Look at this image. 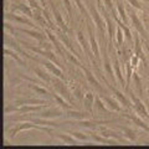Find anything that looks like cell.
<instances>
[{"label":"cell","mask_w":149,"mask_h":149,"mask_svg":"<svg viewBox=\"0 0 149 149\" xmlns=\"http://www.w3.org/2000/svg\"><path fill=\"white\" fill-rule=\"evenodd\" d=\"M87 10L90 13V16L92 19V21L95 22V25L97 27V31H98V35L100 37H104V32H106V29H107V25H106V21L103 16L101 15L100 10L97 9L95 5L88 3L87 4Z\"/></svg>","instance_id":"1"},{"label":"cell","mask_w":149,"mask_h":149,"mask_svg":"<svg viewBox=\"0 0 149 149\" xmlns=\"http://www.w3.org/2000/svg\"><path fill=\"white\" fill-rule=\"evenodd\" d=\"M30 129H39V130H42V132H47L49 134L51 133V127H45V125L36 124L34 122H20V123H16L15 127L9 130V136H10V138H15L22 130H30Z\"/></svg>","instance_id":"2"},{"label":"cell","mask_w":149,"mask_h":149,"mask_svg":"<svg viewBox=\"0 0 149 149\" xmlns=\"http://www.w3.org/2000/svg\"><path fill=\"white\" fill-rule=\"evenodd\" d=\"M102 40V66H103V70L104 72L107 73V76H108V78L114 82L117 81V78H116V74H114V70H113V65L111 63V60H109V55H108V51H107V45H106V40L104 39H101Z\"/></svg>","instance_id":"3"},{"label":"cell","mask_w":149,"mask_h":149,"mask_svg":"<svg viewBox=\"0 0 149 149\" xmlns=\"http://www.w3.org/2000/svg\"><path fill=\"white\" fill-rule=\"evenodd\" d=\"M128 93H129V98H130V101H132V106H133L134 112H136L138 116H141L142 118L148 119V122H149V112L147 109L146 104L143 103L142 100L139 98L133 91H128Z\"/></svg>","instance_id":"4"},{"label":"cell","mask_w":149,"mask_h":149,"mask_svg":"<svg viewBox=\"0 0 149 149\" xmlns=\"http://www.w3.org/2000/svg\"><path fill=\"white\" fill-rule=\"evenodd\" d=\"M51 85H52V87L55 88V91L60 93L62 97H65L70 103H72V96H71V92H70V90L67 88L66 83H65V80H61V78L58 77H54L52 81H51Z\"/></svg>","instance_id":"5"},{"label":"cell","mask_w":149,"mask_h":149,"mask_svg":"<svg viewBox=\"0 0 149 149\" xmlns=\"http://www.w3.org/2000/svg\"><path fill=\"white\" fill-rule=\"evenodd\" d=\"M87 30H88V37H90V47H91V51L92 54L95 55V57L97 60V62L101 63V50H100V45L97 42L96 37H95V34H93V29L90 24V21H87Z\"/></svg>","instance_id":"6"},{"label":"cell","mask_w":149,"mask_h":149,"mask_svg":"<svg viewBox=\"0 0 149 149\" xmlns=\"http://www.w3.org/2000/svg\"><path fill=\"white\" fill-rule=\"evenodd\" d=\"M129 19H130V22H132V26L134 27V30H136L139 35H141L142 37H144V39H147V30L146 27H144L142 20L139 19L138 14L133 10V9H130L129 10Z\"/></svg>","instance_id":"7"},{"label":"cell","mask_w":149,"mask_h":149,"mask_svg":"<svg viewBox=\"0 0 149 149\" xmlns=\"http://www.w3.org/2000/svg\"><path fill=\"white\" fill-rule=\"evenodd\" d=\"M34 117H41V118H60L63 116V109H58V108H47L45 111H39V112H35Z\"/></svg>","instance_id":"8"},{"label":"cell","mask_w":149,"mask_h":149,"mask_svg":"<svg viewBox=\"0 0 149 149\" xmlns=\"http://www.w3.org/2000/svg\"><path fill=\"white\" fill-rule=\"evenodd\" d=\"M36 61H37V62H40V63H42L44 66L47 68V71H49L51 74H54V76L58 77V78H61V80H65L63 72H62V70H61V67H60L58 65H56L55 62L50 61V60H47V58H46L45 61H39V60H36Z\"/></svg>","instance_id":"9"},{"label":"cell","mask_w":149,"mask_h":149,"mask_svg":"<svg viewBox=\"0 0 149 149\" xmlns=\"http://www.w3.org/2000/svg\"><path fill=\"white\" fill-rule=\"evenodd\" d=\"M5 21L15 22V24H20V25H29L31 27H34V22H32L31 20L26 19L25 16L16 15V14H13V13H6L5 14Z\"/></svg>","instance_id":"10"},{"label":"cell","mask_w":149,"mask_h":149,"mask_svg":"<svg viewBox=\"0 0 149 149\" xmlns=\"http://www.w3.org/2000/svg\"><path fill=\"white\" fill-rule=\"evenodd\" d=\"M122 116H123V117H125V118H128L129 120H132V122L136 124L137 127L142 128L144 132L149 133V124L146 123V120H144V119H142L141 116H138L137 113L136 114H134V113H123Z\"/></svg>","instance_id":"11"},{"label":"cell","mask_w":149,"mask_h":149,"mask_svg":"<svg viewBox=\"0 0 149 149\" xmlns=\"http://www.w3.org/2000/svg\"><path fill=\"white\" fill-rule=\"evenodd\" d=\"M101 98L102 101L106 103L107 106V108H108L111 112H123V107L122 104L119 103V102L117 101V98H112V97H108V96H101Z\"/></svg>","instance_id":"12"},{"label":"cell","mask_w":149,"mask_h":149,"mask_svg":"<svg viewBox=\"0 0 149 149\" xmlns=\"http://www.w3.org/2000/svg\"><path fill=\"white\" fill-rule=\"evenodd\" d=\"M108 88L112 91V93L114 95V97L117 98V101L119 102L120 104H122V107H125V108H130V107H133V106H132V101H129L128 97L125 96L123 92H120L119 90H117V88L112 87L111 85H108Z\"/></svg>","instance_id":"13"},{"label":"cell","mask_w":149,"mask_h":149,"mask_svg":"<svg viewBox=\"0 0 149 149\" xmlns=\"http://www.w3.org/2000/svg\"><path fill=\"white\" fill-rule=\"evenodd\" d=\"M113 70H114L116 78H117V81L119 82V85L125 88L124 77H123L122 68H120V63H119V60H118V57H117V54H116V51H113Z\"/></svg>","instance_id":"14"},{"label":"cell","mask_w":149,"mask_h":149,"mask_svg":"<svg viewBox=\"0 0 149 149\" xmlns=\"http://www.w3.org/2000/svg\"><path fill=\"white\" fill-rule=\"evenodd\" d=\"M65 114H66L67 118H71L74 120H82V119H88L93 117L90 112H80V111H74V109L65 111Z\"/></svg>","instance_id":"15"},{"label":"cell","mask_w":149,"mask_h":149,"mask_svg":"<svg viewBox=\"0 0 149 149\" xmlns=\"http://www.w3.org/2000/svg\"><path fill=\"white\" fill-rule=\"evenodd\" d=\"M45 34L47 35V37L50 39V41L52 42V45L55 46V50H56V52H57L60 56H62V57H65L66 56V54L62 51V47H61V45H60V41L54 35V32L51 31V29H49V27H45Z\"/></svg>","instance_id":"16"},{"label":"cell","mask_w":149,"mask_h":149,"mask_svg":"<svg viewBox=\"0 0 149 149\" xmlns=\"http://www.w3.org/2000/svg\"><path fill=\"white\" fill-rule=\"evenodd\" d=\"M80 68L82 70V72L85 73V76H86V78H87V82H88V85H91L92 87H96L97 90H102V87H101V85H100V82H98V80L96 78V76L93 74L90 70H88L87 67H85L83 65H81L80 66Z\"/></svg>","instance_id":"17"},{"label":"cell","mask_w":149,"mask_h":149,"mask_svg":"<svg viewBox=\"0 0 149 149\" xmlns=\"http://www.w3.org/2000/svg\"><path fill=\"white\" fill-rule=\"evenodd\" d=\"M51 96H52V98L55 100L56 104H58L60 108H62L63 111H68V109H72V103H70V102L65 98V97H62L60 93L57 92H54L51 93Z\"/></svg>","instance_id":"18"},{"label":"cell","mask_w":149,"mask_h":149,"mask_svg":"<svg viewBox=\"0 0 149 149\" xmlns=\"http://www.w3.org/2000/svg\"><path fill=\"white\" fill-rule=\"evenodd\" d=\"M83 103H85V108L87 112L93 116V106L96 103V95H93V92L88 91L85 93V97H83Z\"/></svg>","instance_id":"19"},{"label":"cell","mask_w":149,"mask_h":149,"mask_svg":"<svg viewBox=\"0 0 149 149\" xmlns=\"http://www.w3.org/2000/svg\"><path fill=\"white\" fill-rule=\"evenodd\" d=\"M16 30L24 32V34H26V35H29L30 37H32V39L37 40V41H39V44L46 41V35H44L42 32H39V31L31 30V29H24V27H16Z\"/></svg>","instance_id":"20"},{"label":"cell","mask_w":149,"mask_h":149,"mask_svg":"<svg viewBox=\"0 0 149 149\" xmlns=\"http://www.w3.org/2000/svg\"><path fill=\"white\" fill-rule=\"evenodd\" d=\"M52 16H54V19H55L56 25L58 26V29L61 30L62 32H65V34H67V32H68L67 24H65V21H63V19H62L61 13H60L56 8H52Z\"/></svg>","instance_id":"21"},{"label":"cell","mask_w":149,"mask_h":149,"mask_svg":"<svg viewBox=\"0 0 149 149\" xmlns=\"http://www.w3.org/2000/svg\"><path fill=\"white\" fill-rule=\"evenodd\" d=\"M74 123L85 128H96V127H100L101 124L108 123V120H92L88 118V119H82V120H74Z\"/></svg>","instance_id":"22"},{"label":"cell","mask_w":149,"mask_h":149,"mask_svg":"<svg viewBox=\"0 0 149 149\" xmlns=\"http://www.w3.org/2000/svg\"><path fill=\"white\" fill-rule=\"evenodd\" d=\"M98 133H101L103 137H106V138H113V139H117L118 142H123L124 139L119 136V134L116 132V130H112V129H109V128H106V127H100L98 128Z\"/></svg>","instance_id":"23"},{"label":"cell","mask_w":149,"mask_h":149,"mask_svg":"<svg viewBox=\"0 0 149 149\" xmlns=\"http://www.w3.org/2000/svg\"><path fill=\"white\" fill-rule=\"evenodd\" d=\"M90 134V137L92 138V141L95 142V143H100V144H108V146H111V144H116L114 141H112V139L109 138H106L103 137L101 133L98 132H90L88 133Z\"/></svg>","instance_id":"24"},{"label":"cell","mask_w":149,"mask_h":149,"mask_svg":"<svg viewBox=\"0 0 149 149\" xmlns=\"http://www.w3.org/2000/svg\"><path fill=\"white\" fill-rule=\"evenodd\" d=\"M4 55L9 56V57H11L13 60H15V62L17 65H20V66H25V65H26V62L21 58V56L19 55L17 51H14L11 49H9V47H4Z\"/></svg>","instance_id":"25"},{"label":"cell","mask_w":149,"mask_h":149,"mask_svg":"<svg viewBox=\"0 0 149 149\" xmlns=\"http://www.w3.org/2000/svg\"><path fill=\"white\" fill-rule=\"evenodd\" d=\"M139 36H141L139 34L134 35V55H137L142 61H144V60H146V55H144L143 50H142V41H141V37Z\"/></svg>","instance_id":"26"},{"label":"cell","mask_w":149,"mask_h":149,"mask_svg":"<svg viewBox=\"0 0 149 149\" xmlns=\"http://www.w3.org/2000/svg\"><path fill=\"white\" fill-rule=\"evenodd\" d=\"M31 122H34L36 124H40V125H45V127H51V128H57L60 127V124L58 123H56V122H52V120H50L47 118H41V117H34V118H31L30 119Z\"/></svg>","instance_id":"27"},{"label":"cell","mask_w":149,"mask_h":149,"mask_svg":"<svg viewBox=\"0 0 149 149\" xmlns=\"http://www.w3.org/2000/svg\"><path fill=\"white\" fill-rule=\"evenodd\" d=\"M56 137H57L58 139H61V141L65 143V144H67V146H74V144H77V139L74 138L73 136H71V134H65V133H56L55 134Z\"/></svg>","instance_id":"28"},{"label":"cell","mask_w":149,"mask_h":149,"mask_svg":"<svg viewBox=\"0 0 149 149\" xmlns=\"http://www.w3.org/2000/svg\"><path fill=\"white\" fill-rule=\"evenodd\" d=\"M27 87L31 88L32 91H35L37 95H40V96H46V97L51 96V92H50L49 90H46L45 87L39 86L37 83H35V85H34V82H30V83H27Z\"/></svg>","instance_id":"29"},{"label":"cell","mask_w":149,"mask_h":149,"mask_svg":"<svg viewBox=\"0 0 149 149\" xmlns=\"http://www.w3.org/2000/svg\"><path fill=\"white\" fill-rule=\"evenodd\" d=\"M32 71H34V73L36 74L37 77L40 78V80H42L46 85H51V81H52V78H51V76L50 74L47 73V72H45L44 70H41V68H34L32 70Z\"/></svg>","instance_id":"30"},{"label":"cell","mask_w":149,"mask_h":149,"mask_svg":"<svg viewBox=\"0 0 149 149\" xmlns=\"http://www.w3.org/2000/svg\"><path fill=\"white\" fill-rule=\"evenodd\" d=\"M122 133H123V137L125 139H128L129 142H137L138 134H137V132L134 129L128 128V127H124V128H122Z\"/></svg>","instance_id":"31"},{"label":"cell","mask_w":149,"mask_h":149,"mask_svg":"<svg viewBox=\"0 0 149 149\" xmlns=\"http://www.w3.org/2000/svg\"><path fill=\"white\" fill-rule=\"evenodd\" d=\"M14 10H20L22 14H25L27 17L34 19V9L30 5H25V4H20V5L14 6Z\"/></svg>","instance_id":"32"},{"label":"cell","mask_w":149,"mask_h":149,"mask_svg":"<svg viewBox=\"0 0 149 149\" xmlns=\"http://www.w3.org/2000/svg\"><path fill=\"white\" fill-rule=\"evenodd\" d=\"M116 4H117V13H118V17L122 20L124 24H128V15L125 13V9H124V5L119 0H116Z\"/></svg>","instance_id":"33"},{"label":"cell","mask_w":149,"mask_h":149,"mask_svg":"<svg viewBox=\"0 0 149 149\" xmlns=\"http://www.w3.org/2000/svg\"><path fill=\"white\" fill-rule=\"evenodd\" d=\"M20 104H36V106H50L51 102L50 101H45V100H39V98H30V100H25V101H20Z\"/></svg>","instance_id":"34"},{"label":"cell","mask_w":149,"mask_h":149,"mask_svg":"<svg viewBox=\"0 0 149 149\" xmlns=\"http://www.w3.org/2000/svg\"><path fill=\"white\" fill-rule=\"evenodd\" d=\"M133 71H134V68L132 67V63H130V61H128L127 63H125V74H127V77H125V91L129 90L130 78H132Z\"/></svg>","instance_id":"35"},{"label":"cell","mask_w":149,"mask_h":149,"mask_svg":"<svg viewBox=\"0 0 149 149\" xmlns=\"http://www.w3.org/2000/svg\"><path fill=\"white\" fill-rule=\"evenodd\" d=\"M116 41H117V49L122 47L124 42V31L119 25H117V29H116Z\"/></svg>","instance_id":"36"},{"label":"cell","mask_w":149,"mask_h":149,"mask_svg":"<svg viewBox=\"0 0 149 149\" xmlns=\"http://www.w3.org/2000/svg\"><path fill=\"white\" fill-rule=\"evenodd\" d=\"M96 107H97V109H98L100 112H102V113H104V112H107V113H109V109L107 108V106H106V103L103 101H102V98H101V96H97L96 95V104H95Z\"/></svg>","instance_id":"37"},{"label":"cell","mask_w":149,"mask_h":149,"mask_svg":"<svg viewBox=\"0 0 149 149\" xmlns=\"http://www.w3.org/2000/svg\"><path fill=\"white\" fill-rule=\"evenodd\" d=\"M133 78H134V82H136V87H137V91L139 93V96L143 95V90H142V81H141V77L139 74L137 73V70L133 71Z\"/></svg>","instance_id":"38"},{"label":"cell","mask_w":149,"mask_h":149,"mask_svg":"<svg viewBox=\"0 0 149 149\" xmlns=\"http://www.w3.org/2000/svg\"><path fill=\"white\" fill-rule=\"evenodd\" d=\"M71 136H73L74 138L77 139L78 142H87L88 141V137L86 136L85 133H82V132H77V130H72V132H68Z\"/></svg>","instance_id":"39"},{"label":"cell","mask_w":149,"mask_h":149,"mask_svg":"<svg viewBox=\"0 0 149 149\" xmlns=\"http://www.w3.org/2000/svg\"><path fill=\"white\" fill-rule=\"evenodd\" d=\"M102 1H103V4H104V6H106L107 10L111 11L112 15H114V14H118L117 10H116L114 6H113V1H112V0H102Z\"/></svg>","instance_id":"40"},{"label":"cell","mask_w":149,"mask_h":149,"mask_svg":"<svg viewBox=\"0 0 149 149\" xmlns=\"http://www.w3.org/2000/svg\"><path fill=\"white\" fill-rule=\"evenodd\" d=\"M125 1H127L132 8L137 9V10H141V11L144 10V8H143V5H142V3L139 1V0H125Z\"/></svg>","instance_id":"41"},{"label":"cell","mask_w":149,"mask_h":149,"mask_svg":"<svg viewBox=\"0 0 149 149\" xmlns=\"http://www.w3.org/2000/svg\"><path fill=\"white\" fill-rule=\"evenodd\" d=\"M74 3H76V5H77V8H78V10L81 11L82 15L90 16V13H88V10H87V9H86L85 6H83V3L81 1V0H74Z\"/></svg>","instance_id":"42"},{"label":"cell","mask_w":149,"mask_h":149,"mask_svg":"<svg viewBox=\"0 0 149 149\" xmlns=\"http://www.w3.org/2000/svg\"><path fill=\"white\" fill-rule=\"evenodd\" d=\"M129 61H130V63H132V67H133L134 70H137V67H138V63H139V61H142V60L139 58L137 55H133L132 57H130Z\"/></svg>","instance_id":"43"},{"label":"cell","mask_w":149,"mask_h":149,"mask_svg":"<svg viewBox=\"0 0 149 149\" xmlns=\"http://www.w3.org/2000/svg\"><path fill=\"white\" fill-rule=\"evenodd\" d=\"M63 4H65V8L67 10V14H68V19H71L72 16V5H71V1L70 0H62Z\"/></svg>","instance_id":"44"},{"label":"cell","mask_w":149,"mask_h":149,"mask_svg":"<svg viewBox=\"0 0 149 149\" xmlns=\"http://www.w3.org/2000/svg\"><path fill=\"white\" fill-rule=\"evenodd\" d=\"M27 3H29V5H30L32 9H36V10H44V9H42L44 6H42V5H39L36 0H27Z\"/></svg>","instance_id":"45"},{"label":"cell","mask_w":149,"mask_h":149,"mask_svg":"<svg viewBox=\"0 0 149 149\" xmlns=\"http://www.w3.org/2000/svg\"><path fill=\"white\" fill-rule=\"evenodd\" d=\"M39 1H40L41 5H42V6L45 8V5H46V1H45V0H39Z\"/></svg>","instance_id":"46"},{"label":"cell","mask_w":149,"mask_h":149,"mask_svg":"<svg viewBox=\"0 0 149 149\" xmlns=\"http://www.w3.org/2000/svg\"><path fill=\"white\" fill-rule=\"evenodd\" d=\"M147 52H148V56H149V45H147Z\"/></svg>","instance_id":"47"},{"label":"cell","mask_w":149,"mask_h":149,"mask_svg":"<svg viewBox=\"0 0 149 149\" xmlns=\"http://www.w3.org/2000/svg\"><path fill=\"white\" fill-rule=\"evenodd\" d=\"M143 1H146V3H149V0H143Z\"/></svg>","instance_id":"48"},{"label":"cell","mask_w":149,"mask_h":149,"mask_svg":"<svg viewBox=\"0 0 149 149\" xmlns=\"http://www.w3.org/2000/svg\"><path fill=\"white\" fill-rule=\"evenodd\" d=\"M148 93H149V88H148Z\"/></svg>","instance_id":"49"}]
</instances>
